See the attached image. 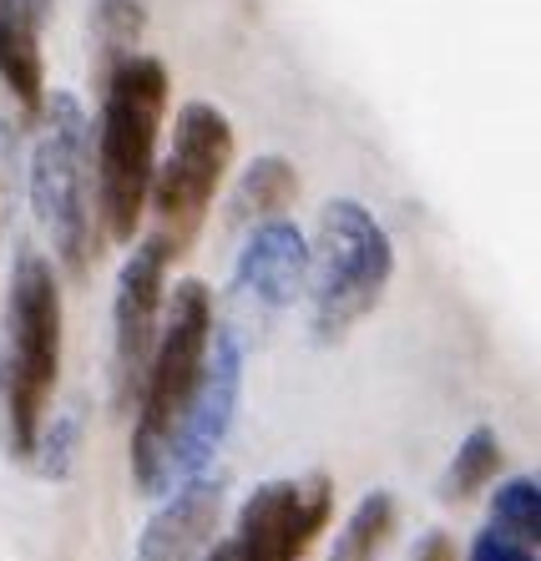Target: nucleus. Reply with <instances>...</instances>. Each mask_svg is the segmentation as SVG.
<instances>
[{"label":"nucleus","instance_id":"obj_7","mask_svg":"<svg viewBox=\"0 0 541 561\" xmlns=\"http://www.w3.org/2000/svg\"><path fill=\"white\" fill-rule=\"evenodd\" d=\"M330 516L334 481L324 470L264 481L238 511V531L228 547L238 561H299L314 547V536L330 526Z\"/></svg>","mask_w":541,"mask_h":561},{"label":"nucleus","instance_id":"obj_16","mask_svg":"<svg viewBox=\"0 0 541 561\" xmlns=\"http://www.w3.org/2000/svg\"><path fill=\"white\" fill-rule=\"evenodd\" d=\"M502 435L491 431V425H475L471 435L461 440V450L450 456V470L446 481H440V496L446 501H471L475 491H486L491 476L502 470Z\"/></svg>","mask_w":541,"mask_h":561},{"label":"nucleus","instance_id":"obj_3","mask_svg":"<svg viewBox=\"0 0 541 561\" xmlns=\"http://www.w3.org/2000/svg\"><path fill=\"white\" fill-rule=\"evenodd\" d=\"M168 324H158V344L147 359L142 390L133 405V481L142 496H162V466H168V445L183 425L193 394H198L203 365H208V344L218 329L212 294L203 278H183L168 299Z\"/></svg>","mask_w":541,"mask_h":561},{"label":"nucleus","instance_id":"obj_13","mask_svg":"<svg viewBox=\"0 0 541 561\" xmlns=\"http://www.w3.org/2000/svg\"><path fill=\"white\" fill-rule=\"evenodd\" d=\"M293 197H299V172H293V162L278 152H264V157H253L249 168H243V178H238L228 218H233V228H243V222L253 228V222L284 218V208H293Z\"/></svg>","mask_w":541,"mask_h":561},{"label":"nucleus","instance_id":"obj_14","mask_svg":"<svg viewBox=\"0 0 541 561\" xmlns=\"http://www.w3.org/2000/svg\"><path fill=\"white\" fill-rule=\"evenodd\" d=\"M390 536H395V496L390 491H370L355 506V516L344 522V531L334 536L330 561H380Z\"/></svg>","mask_w":541,"mask_h":561},{"label":"nucleus","instance_id":"obj_22","mask_svg":"<svg viewBox=\"0 0 541 561\" xmlns=\"http://www.w3.org/2000/svg\"><path fill=\"white\" fill-rule=\"evenodd\" d=\"M203 561H238V557H233V547H208V557Z\"/></svg>","mask_w":541,"mask_h":561},{"label":"nucleus","instance_id":"obj_8","mask_svg":"<svg viewBox=\"0 0 541 561\" xmlns=\"http://www.w3.org/2000/svg\"><path fill=\"white\" fill-rule=\"evenodd\" d=\"M168 243L158 233L142 238L117 274V299H112V405L117 415L137 405L147 359L158 344L162 299H168Z\"/></svg>","mask_w":541,"mask_h":561},{"label":"nucleus","instance_id":"obj_21","mask_svg":"<svg viewBox=\"0 0 541 561\" xmlns=\"http://www.w3.org/2000/svg\"><path fill=\"white\" fill-rule=\"evenodd\" d=\"M26 5L41 15V21H51V15H56V0H26Z\"/></svg>","mask_w":541,"mask_h":561},{"label":"nucleus","instance_id":"obj_18","mask_svg":"<svg viewBox=\"0 0 541 561\" xmlns=\"http://www.w3.org/2000/svg\"><path fill=\"white\" fill-rule=\"evenodd\" d=\"M77 440H81V415H77V410H67V415H56V420H46V425H41L31 460H36V470L46 476V481H61V476H71Z\"/></svg>","mask_w":541,"mask_h":561},{"label":"nucleus","instance_id":"obj_9","mask_svg":"<svg viewBox=\"0 0 541 561\" xmlns=\"http://www.w3.org/2000/svg\"><path fill=\"white\" fill-rule=\"evenodd\" d=\"M238 400H243V340H238V329H212L198 394H193V405H187L183 425H177V435L168 445L162 496L187 481H198V476H208L212 456L223 450L228 431H233V420H238Z\"/></svg>","mask_w":541,"mask_h":561},{"label":"nucleus","instance_id":"obj_15","mask_svg":"<svg viewBox=\"0 0 541 561\" xmlns=\"http://www.w3.org/2000/svg\"><path fill=\"white\" fill-rule=\"evenodd\" d=\"M142 31H147V0H92L96 71L106 77V66H117L122 56H133Z\"/></svg>","mask_w":541,"mask_h":561},{"label":"nucleus","instance_id":"obj_12","mask_svg":"<svg viewBox=\"0 0 541 561\" xmlns=\"http://www.w3.org/2000/svg\"><path fill=\"white\" fill-rule=\"evenodd\" d=\"M41 21L26 0H0V87L36 122L46 102V56H41Z\"/></svg>","mask_w":541,"mask_h":561},{"label":"nucleus","instance_id":"obj_10","mask_svg":"<svg viewBox=\"0 0 541 561\" xmlns=\"http://www.w3.org/2000/svg\"><path fill=\"white\" fill-rule=\"evenodd\" d=\"M309 284V238L293 218L253 222L249 243L238 253L233 288L238 299L258 304V309H289Z\"/></svg>","mask_w":541,"mask_h":561},{"label":"nucleus","instance_id":"obj_17","mask_svg":"<svg viewBox=\"0 0 541 561\" xmlns=\"http://www.w3.org/2000/svg\"><path fill=\"white\" fill-rule=\"evenodd\" d=\"M486 526H496V531L537 547L541 541V481L537 476H511V481L491 496V522Z\"/></svg>","mask_w":541,"mask_h":561},{"label":"nucleus","instance_id":"obj_1","mask_svg":"<svg viewBox=\"0 0 541 561\" xmlns=\"http://www.w3.org/2000/svg\"><path fill=\"white\" fill-rule=\"evenodd\" d=\"M168 102H172V71L162 56L133 51L117 66H106L92 157H96V222L117 243H133L137 228H142Z\"/></svg>","mask_w":541,"mask_h":561},{"label":"nucleus","instance_id":"obj_2","mask_svg":"<svg viewBox=\"0 0 541 561\" xmlns=\"http://www.w3.org/2000/svg\"><path fill=\"white\" fill-rule=\"evenodd\" d=\"M61 284L46 253L21 249L0 313V405H5V450L31 460L46 425V405L61 375Z\"/></svg>","mask_w":541,"mask_h":561},{"label":"nucleus","instance_id":"obj_6","mask_svg":"<svg viewBox=\"0 0 541 561\" xmlns=\"http://www.w3.org/2000/svg\"><path fill=\"white\" fill-rule=\"evenodd\" d=\"M228 168H233V122L223 117V106L187 102L172 122L168 157H158L147 187V208L158 218V238L172 259L193 249Z\"/></svg>","mask_w":541,"mask_h":561},{"label":"nucleus","instance_id":"obj_4","mask_svg":"<svg viewBox=\"0 0 541 561\" xmlns=\"http://www.w3.org/2000/svg\"><path fill=\"white\" fill-rule=\"evenodd\" d=\"M31 213L51 238L67 274L96 259V157L87 106L71 92H46L31 142Z\"/></svg>","mask_w":541,"mask_h":561},{"label":"nucleus","instance_id":"obj_20","mask_svg":"<svg viewBox=\"0 0 541 561\" xmlns=\"http://www.w3.org/2000/svg\"><path fill=\"white\" fill-rule=\"evenodd\" d=\"M410 561H461V557H456V541L446 531H425L421 547L410 551Z\"/></svg>","mask_w":541,"mask_h":561},{"label":"nucleus","instance_id":"obj_11","mask_svg":"<svg viewBox=\"0 0 541 561\" xmlns=\"http://www.w3.org/2000/svg\"><path fill=\"white\" fill-rule=\"evenodd\" d=\"M218 516H223V476L177 485V496L152 511V522L137 536V561H198L212 547Z\"/></svg>","mask_w":541,"mask_h":561},{"label":"nucleus","instance_id":"obj_19","mask_svg":"<svg viewBox=\"0 0 541 561\" xmlns=\"http://www.w3.org/2000/svg\"><path fill=\"white\" fill-rule=\"evenodd\" d=\"M465 561H537V547H527V541H516V536H506V531H496V526H486V531L471 541Z\"/></svg>","mask_w":541,"mask_h":561},{"label":"nucleus","instance_id":"obj_5","mask_svg":"<svg viewBox=\"0 0 541 561\" xmlns=\"http://www.w3.org/2000/svg\"><path fill=\"white\" fill-rule=\"evenodd\" d=\"M395 278V243L355 197H330L319 213V238L309 243V329L319 344L344 340L365 313L380 309Z\"/></svg>","mask_w":541,"mask_h":561}]
</instances>
